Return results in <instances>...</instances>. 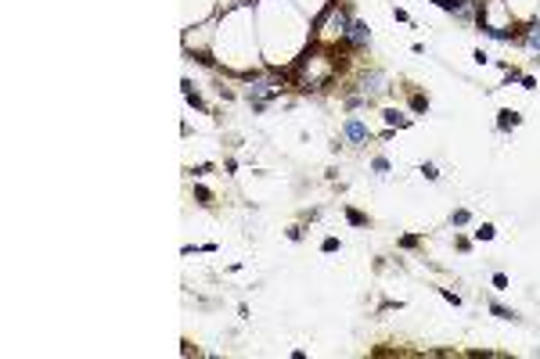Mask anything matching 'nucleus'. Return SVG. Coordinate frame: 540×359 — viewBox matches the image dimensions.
I'll list each match as a JSON object with an SVG mask.
<instances>
[{
  "label": "nucleus",
  "mask_w": 540,
  "mask_h": 359,
  "mask_svg": "<svg viewBox=\"0 0 540 359\" xmlns=\"http://www.w3.org/2000/svg\"><path fill=\"white\" fill-rule=\"evenodd\" d=\"M367 83H371V86H367V90H371V94H378V90H382V75H371V79H367Z\"/></svg>",
  "instance_id": "obj_4"
},
{
  "label": "nucleus",
  "mask_w": 540,
  "mask_h": 359,
  "mask_svg": "<svg viewBox=\"0 0 540 359\" xmlns=\"http://www.w3.org/2000/svg\"><path fill=\"white\" fill-rule=\"evenodd\" d=\"M346 36H350V43L360 47V43H367V25H364V22H353V25L346 29Z\"/></svg>",
  "instance_id": "obj_1"
},
{
  "label": "nucleus",
  "mask_w": 540,
  "mask_h": 359,
  "mask_svg": "<svg viewBox=\"0 0 540 359\" xmlns=\"http://www.w3.org/2000/svg\"><path fill=\"white\" fill-rule=\"evenodd\" d=\"M475 237H479V241H490V237H493V226H483V230H475Z\"/></svg>",
  "instance_id": "obj_5"
},
{
  "label": "nucleus",
  "mask_w": 540,
  "mask_h": 359,
  "mask_svg": "<svg viewBox=\"0 0 540 359\" xmlns=\"http://www.w3.org/2000/svg\"><path fill=\"white\" fill-rule=\"evenodd\" d=\"M346 137H350V140H364L367 137L364 122H356V119H353V122H346Z\"/></svg>",
  "instance_id": "obj_2"
},
{
  "label": "nucleus",
  "mask_w": 540,
  "mask_h": 359,
  "mask_svg": "<svg viewBox=\"0 0 540 359\" xmlns=\"http://www.w3.org/2000/svg\"><path fill=\"white\" fill-rule=\"evenodd\" d=\"M515 122H518V115H515V112H501V129L515 126Z\"/></svg>",
  "instance_id": "obj_3"
},
{
  "label": "nucleus",
  "mask_w": 540,
  "mask_h": 359,
  "mask_svg": "<svg viewBox=\"0 0 540 359\" xmlns=\"http://www.w3.org/2000/svg\"><path fill=\"white\" fill-rule=\"evenodd\" d=\"M529 43H533V47H540V25H537L533 32H529Z\"/></svg>",
  "instance_id": "obj_6"
}]
</instances>
